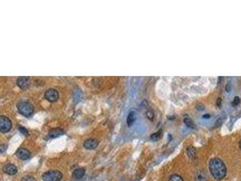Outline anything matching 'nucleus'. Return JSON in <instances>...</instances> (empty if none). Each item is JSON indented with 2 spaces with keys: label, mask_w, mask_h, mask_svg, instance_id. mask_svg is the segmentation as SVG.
Here are the masks:
<instances>
[{
  "label": "nucleus",
  "mask_w": 241,
  "mask_h": 181,
  "mask_svg": "<svg viewBox=\"0 0 241 181\" xmlns=\"http://www.w3.org/2000/svg\"><path fill=\"white\" fill-rule=\"evenodd\" d=\"M169 181H183V179L181 178L180 175L173 174L169 178Z\"/></svg>",
  "instance_id": "obj_17"
},
{
  "label": "nucleus",
  "mask_w": 241,
  "mask_h": 181,
  "mask_svg": "<svg viewBox=\"0 0 241 181\" xmlns=\"http://www.w3.org/2000/svg\"><path fill=\"white\" fill-rule=\"evenodd\" d=\"M187 155L188 156V158L190 159H195L196 158V155H197V150L194 147L192 146H189L188 149H187Z\"/></svg>",
  "instance_id": "obj_12"
},
{
  "label": "nucleus",
  "mask_w": 241,
  "mask_h": 181,
  "mask_svg": "<svg viewBox=\"0 0 241 181\" xmlns=\"http://www.w3.org/2000/svg\"><path fill=\"white\" fill-rule=\"evenodd\" d=\"M197 110H199V111H203V110H205V106L204 105H202V104H199V105H197Z\"/></svg>",
  "instance_id": "obj_23"
},
{
  "label": "nucleus",
  "mask_w": 241,
  "mask_h": 181,
  "mask_svg": "<svg viewBox=\"0 0 241 181\" xmlns=\"http://www.w3.org/2000/svg\"><path fill=\"white\" fill-rule=\"evenodd\" d=\"M45 97L46 98V100L50 102H55L58 100L59 98V93L56 89H48L46 93H45Z\"/></svg>",
  "instance_id": "obj_5"
},
{
  "label": "nucleus",
  "mask_w": 241,
  "mask_h": 181,
  "mask_svg": "<svg viewBox=\"0 0 241 181\" xmlns=\"http://www.w3.org/2000/svg\"><path fill=\"white\" fill-rule=\"evenodd\" d=\"M217 105H218L219 107L221 106V98H219V99L217 100Z\"/></svg>",
  "instance_id": "obj_25"
},
{
  "label": "nucleus",
  "mask_w": 241,
  "mask_h": 181,
  "mask_svg": "<svg viewBox=\"0 0 241 181\" xmlns=\"http://www.w3.org/2000/svg\"><path fill=\"white\" fill-rule=\"evenodd\" d=\"M184 123H185L188 128H191V129H194V128H195V124H194V122H193V121H192L191 119H189V118H185V119H184Z\"/></svg>",
  "instance_id": "obj_15"
},
{
  "label": "nucleus",
  "mask_w": 241,
  "mask_h": 181,
  "mask_svg": "<svg viewBox=\"0 0 241 181\" xmlns=\"http://www.w3.org/2000/svg\"><path fill=\"white\" fill-rule=\"evenodd\" d=\"M195 181H207V176L203 173H199L195 178Z\"/></svg>",
  "instance_id": "obj_16"
},
{
  "label": "nucleus",
  "mask_w": 241,
  "mask_h": 181,
  "mask_svg": "<svg viewBox=\"0 0 241 181\" xmlns=\"http://www.w3.org/2000/svg\"><path fill=\"white\" fill-rule=\"evenodd\" d=\"M30 155H31L30 151L27 150V149H25V148H20V149H18L17 151H16V156H17L20 159H23V160H26V159H28L30 158Z\"/></svg>",
  "instance_id": "obj_7"
},
{
  "label": "nucleus",
  "mask_w": 241,
  "mask_h": 181,
  "mask_svg": "<svg viewBox=\"0 0 241 181\" xmlns=\"http://www.w3.org/2000/svg\"><path fill=\"white\" fill-rule=\"evenodd\" d=\"M63 178V174L58 170H49L46 172L42 179L44 181H60Z\"/></svg>",
  "instance_id": "obj_3"
},
{
  "label": "nucleus",
  "mask_w": 241,
  "mask_h": 181,
  "mask_svg": "<svg viewBox=\"0 0 241 181\" xmlns=\"http://www.w3.org/2000/svg\"><path fill=\"white\" fill-rule=\"evenodd\" d=\"M226 91L228 92H231V83H228L227 86H226Z\"/></svg>",
  "instance_id": "obj_24"
},
{
  "label": "nucleus",
  "mask_w": 241,
  "mask_h": 181,
  "mask_svg": "<svg viewBox=\"0 0 241 181\" xmlns=\"http://www.w3.org/2000/svg\"><path fill=\"white\" fill-rule=\"evenodd\" d=\"M73 177L74 178H76V179H81V178H83V176H84V174H85V169H83V168H79V169H74V171H73Z\"/></svg>",
  "instance_id": "obj_11"
},
{
  "label": "nucleus",
  "mask_w": 241,
  "mask_h": 181,
  "mask_svg": "<svg viewBox=\"0 0 241 181\" xmlns=\"http://www.w3.org/2000/svg\"><path fill=\"white\" fill-rule=\"evenodd\" d=\"M99 144V141L95 139H89L87 140L84 141L83 143V147L87 149H95Z\"/></svg>",
  "instance_id": "obj_8"
},
{
  "label": "nucleus",
  "mask_w": 241,
  "mask_h": 181,
  "mask_svg": "<svg viewBox=\"0 0 241 181\" xmlns=\"http://www.w3.org/2000/svg\"><path fill=\"white\" fill-rule=\"evenodd\" d=\"M63 134V130L61 129H53L49 131L48 133V137L50 139H55V138H57L61 135Z\"/></svg>",
  "instance_id": "obj_10"
},
{
  "label": "nucleus",
  "mask_w": 241,
  "mask_h": 181,
  "mask_svg": "<svg viewBox=\"0 0 241 181\" xmlns=\"http://www.w3.org/2000/svg\"><path fill=\"white\" fill-rule=\"evenodd\" d=\"M6 148H7V146L5 144H0V154L4 153L6 150Z\"/></svg>",
  "instance_id": "obj_22"
},
{
  "label": "nucleus",
  "mask_w": 241,
  "mask_h": 181,
  "mask_svg": "<svg viewBox=\"0 0 241 181\" xmlns=\"http://www.w3.org/2000/svg\"><path fill=\"white\" fill-rule=\"evenodd\" d=\"M12 128V122L9 118L6 116H0V131L1 132H8Z\"/></svg>",
  "instance_id": "obj_4"
},
{
  "label": "nucleus",
  "mask_w": 241,
  "mask_h": 181,
  "mask_svg": "<svg viewBox=\"0 0 241 181\" xmlns=\"http://www.w3.org/2000/svg\"><path fill=\"white\" fill-rule=\"evenodd\" d=\"M161 137H162V130L160 129V130H158L157 132L151 134V137H150V139H151L152 141H157V140H159Z\"/></svg>",
  "instance_id": "obj_14"
},
{
  "label": "nucleus",
  "mask_w": 241,
  "mask_h": 181,
  "mask_svg": "<svg viewBox=\"0 0 241 181\" xmlns=\"http://www.w3.org/2000/svg\"><path fill=\"white\" fill-rule=\"evenodd\" d=\"M202 117H203V119H209V118H210V115H209V114H205V115H203Z\"/></svg>",
  "instance_id": "obj_26"
},
{
  "label": "nucleus",
  "mask_w": 241,
  "mask_h": 181,
  "mask_svg": "<svg viewBox=\"0 0 241 181\" xmlns=\"http://www.w3.org/2000/svg\"><path fill=\"white\" fill-rule=\"evenodd\" d=\"M239 102H240V98H239V96H236V97L234 98L233 102H232V106H233V107H236V106H238V105L239 104Z\"/></svg>",
  "instance_id": "obj_19"
},
{
  "label": "nucleus",
  "mask_w": 241,
  "mask_h": 181,
  "mask_svg": "<svg viewBox=\"0 0 241 181\" xmlns=\"http://www.w3.org/2000/svg\"><path fill=\"white\" fill-rule=\"evenodd\" d=\"M209 169L212 178L216 180H220L227 174V167L225 163L219 158L212 159L209 163Z\"/></svg>",
  "instance_id": "obj_1"
},
{
  "label": "nucleus",
  "mask_w": 241,
  "mask_h": 181,
  "mask_svg": "<svg viewBox=\"0 0 241 181\" xmlns=\"http://www.w3.org/2000/svg\"><path fill=\"white\" fill-rule=\"evenodd\" d=\"M3 170L5 173L8 175H15L17 173V168L13 164H7L3 168Z\"/></svg>",
  "instance_id": "obj_9"
},
{
  "label": "nucleus",
  "mask_w": 241,
  "mask_h": 181,
  "mask_svg": "<svg viewBox=\"0 0 241 181\" xmlns=\"http://www.w3.org/2000/svg\"><path fill=\"white\" fill-rule=\"evenodd\" d=\"M22 181H36V179L32 176H25L22 179Z\"/></svg>",
  "instance_id": "obj_21"
},
{
  "label": "nucleus",
  "mask_w": 241,
  "mask_h": 181,
  "mask_svg": "<svg viewBox=\"0 0 241 181\" xmlns=\"http://www.w3.org/2000/svg\"><path fill=\"white\" fill-rule=\"evenodd\" d=\"M136 120V115H135V112H131L127 117V125L129 127L132 126V124L134 123V121Z\"/></svg>",
  "instance_id": "obj_13"
},
{
  "label": "nucleus",
  "mask_w": 241,
  "mask_h": 181,
  "mask_svg": "<svg viewBox=\"0 0 241 181\" xmlns=\"http://www.w3.org/2000/svg\"><path fill=\"white\" fill-rule=\"evenodd\" d=\"M146 116H147V118L150 120V121H153V119H154V112L151 111V110H149V111H147V112H146Z\"/></svg>",
  "instance_id": "obj_18"
},
{
  "label": "nucleus",
  "mask_w": 241,
  "mask_h": 181,
  "mask_svg": "<svg viewBox=\"0 0 241 181\" xmlns=\"http://www.w3.org/2000/svg\"><path fill=\"white\" fill-rule=\"evenodd\" d=\"M18 112L25 117H29L34 112V106L31 102L26 101H22L17 105Z\"/></svg>",
  "instance_id": "obj_2"
},
{
  "label": "nucleus",
  "mask_w": 241,
  "mask_h": 181,
  "mask_svg": "<svg viewBox=\"0 0 241 181\" xmlns=\"http://www.w3.org/2000/svg\"><path fill=\"white\" fill-rule=\"evenodd\" d=\"M239 148H240V149H241V139H240V141H239Z\"/></svg>",
  "instance_id": "obj_27"
},
{
  "label": "nucleus",
  "mask_w": 241,
  "mask_h": 181,
  "mask_svg": "<svg viewBox=\"0 0 241 181\" xmlns=\"http://www.w3.org/2000/svg\"><path fill=\"white\" fill-rule=\"evenodd\" d=\"M18 129H19V130L21 131L22 134H24V135H28V134H29L28 130H27L26 129H25L23 126H18Z\"/></svg>",
  "instance_id": "obj_20"
},
{
  "label": "nucleus",
  "mask_w": 241,
  "mask_h": 181,
  "mask_svg": "<svg viewBox=\"0 0 241 181\" xmlns=\"http://www.w3.org/2000/svg\"><path fill=\"white\" fill-rule=\"evenodd\" d=\"M16 83H17V85H18L21 89L25 90V89H27V88L29 87V85H30V79H29L28 77H26V76H20V77L17 79Z\"/></svg>",
  "instance_id": "obj_6"
}]
</instances>
